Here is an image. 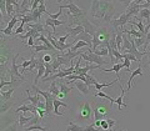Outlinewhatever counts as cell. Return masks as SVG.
I'll list each match as a JSON object with an SVG mask.
<instances>
[{
	"label": "cell",
	"instance_id": "obj_30",
	"mask_svg": "<svg viewBox=\"0 0 150 131\" xmlns=\"http://www.w3.org/2000/svg\"><path fill=\"white\" fill-rule=\"evenodd\" d=\"M130 24L133 25V26H135V27H138L140 32H143V34H145V26L143 25V21H138V23H135V21H131V20H130ZM145 35H146V34H145Z\"/></svg>",
	"mask_w": 150,
	"mask_h": 131
},
{
	"label": "cell",
	"instance_id": "obj_4",
	"mask_svg": "<svg viewBox=\"0 0 150 131\" xmlns=\"http://www.w3.org/2000/svg\"><path fill=\"white\" fill-rule=\"evenodd\" d=\"M91 107H90V104L89 102H84L83 106L80 107V110H79V116H78V119L79 120H81V121H86L90 119V116H91Z\"/></svg>",
	"mask_w": 150,
	"mask_h": 131
},
{
	"label": "cell",
	"instance_id": "obj_35",
	"mask_svg": "<svg viewBox=\"0 0 150 131\" xmlns=\"http://www.w3.org/2000/svg\"><path fill=\"white\" fill-rule=\"evenodd\" d=\"M99 45H101V41H100V39L98 37V35H93V50H95V49H98L99 48Z\"/></svg>",
	"mask_w": 150,
	"mask_h": 131
},
{
	"label": "cell",
	"instance_id": "obj_39",
	"mask_svg": "<svg viewBox=\"0 0 150 131\" xmlns=\"http://www.w3.org/2000/svg\"><path fill=\"white\" fill-rule=\"evenodd\" d=\"M124 58H126V59L131 60V61H139L137 56H134L133 54H123V59H124Z\"/></svg>",
	"mask_w": 150,
	"mask_h": 131
},
{
	"label": "cell",
	"instance_id": "obj_22",
	"mask_svg": "<svg viewBox=\"0 0 150 131\" xmlns=\"http://www.w3.org/2000/svg\"><path fill=\"white\" fill-rule=\"evenodd\" d=\"M29 27H31V29H35L40 32V34H49V31L45 29V26L44 25H41L40 23H31V24H29Z\"/></svg>",
	"mask_w": 150,
	"mask_h": 131
},
{
	"label": "cell",
	"instance_id": "obj_31",
	"mask_svg": "<svg viewBox=\"0 0 150 131\" xmlns=\"http://www.w3.org/2000/svg\"><path fill=\"white\" fill-rule=\"evenodd\" d=\"M34 130L45 131L46 129L44 127V126H41V125H31V126H26V127L24 129V131H34Z\"/></svg>",
	"mask_w": 150,
	"mask_h": 131
},
{
	"label": "cell",
	"instance_id": "obj_14",
	"mask_svg": "<svg viewBox=\"0 0 150 131\" xmlns=\"http://www.w3.org/2000/svg\"><path fill=\"white\" fill-rule=\"evenodd\" d=\"M140 10H142V8H140L139 4H137L135 1H134V3H131L129 8H126V13L131 14L133 16H138V15H139V13H140Z\"/></svg>",
	"mask_w": 150,
	"mask_h": 131
},
{
	"label": "cell",
	"instance_id": "obj_52",
	"mask_svg": "<svg viewBox=\"0 0 150 131\" xmlns=\"http://www.w3.org/2000/svg\"><path fill=\"white\" fill-rule=\"evenodd\" d=\"M121 131H126V130H121Z\"/></svg>",
	"mask_w": 150,
	"mask_h": 131
},
{
	"label": "cell",
	"instance_id": "obj_27",
	"mask_svg": "<svg viewBox=\"0 0 150 131\" xmlns=\"http://www.w3.org/2000/svg\"><path fill=\"white\" fill-rule=\"evenodd\" d=\"M67 131H84V126L76 125V124H74L73 121H70V123H69V126H68V129H67Z\"/></svg>",
	"mask_w": 150,
	"mask_h": 131
},
{
	"label": "cell",
	"instance_id": "obj_2",
	"mask_svg": "<svg viewBox=\"0 0 150 131\" xmlns=\"http://www.w3.org/2000/svg\"><path fill=\"white\" fill-rule=\"evenodd\" d=\"M133 16L131 14H129V13H124V14H121V15L118 18V19H115V20H111L110 21V24L114 26V29L116 30V29H123V27H125V25L128 24V23H130V18Z\"/></svg>",
	"mask_w": 150,
	"mask_h": 131
},
{
	"label": "cell",
	"instance_id": "obj_34",
	"mask_svg": "<svg viewBox=\"0 0 150 131\" xmlns=\"http://www.w3.org/2000/svg\"><path fill=\"white\" fill-rule=\"evenodd\" d=\"M104 114H103V112H100L99 110H98L96 109V107H95V109H94V120H95V121H98V120H104Z\"/></svg>",
	"mask_w": 150,
	"mask_h": 131
},
{
	"label": "cell",
	"instance_id": "obj_46",
	"mask_svg": "<svg viewBox=\"0 0 150 131\" xmlns=\"http://www.w3.org/2000/svg\"><path fill=\"white\" fill-rule=\"evenodd\" d=\"M120 1L124 4V6L129 8V6H130V4H131V3H134V1H137V0H120Z\"/></svg>",
	"mask_w": 150,
	"mask_h": 131
},
{
	"label": "cell",
	"instance_id": "obj_32",
	"mask_svg": "<svg viewBox=\"0 0 150 131\" xmlns=\"http://www.w3.org/2000/svg\"><path fill=\"white\" fill-rule=\"evenodd\" d=\"M33 18H34V23H39L40 21V18H41V13L39 11V9H36V10H33V11H29Z\"/></svg>",
	"mask_w": 150,
	"mask_h": 131
},
{
	"label": "cell",
	"instance_id": "obj_41",
	"mask_svg": "<svg viewBox=\"0 0 150 131\" xmlns=\"http://www.w3.org/2000/svg\"><path fill=\"white\" fill-rule=\"evenodd\" d=\"M100 127L103 129V130H105V131H108L110 127H109V124H108V121H106V119H104V120H101V126Z\"/></svg>",
	"mask_w": 150,
	"mask_h": 131
},
{
	"label": "cell",
	"instance_id": "obj_28",
	"mask_svg": "<svg viewBox=\"0 0 150 131\" xmlns=\"http://www.w3.org/2000/svg\"><path fill=\"white\" fill-rule=\"evenodd\" d=\"M145 41H146V35L143 36V37H135V39H134V43H135V45H137V48H138V49H140L142 46L144 48Z\"/></svg>",
	"mask_w": 150,
	"mask_h": 131
},
{
	"label": "cell",
	"instance_id": "obj_33",
	"mask_svg": "<svg viewBox=\"0 0 150 131\" xmlns=\"http://www.w3.org/2000/svg\"><path fill=\"white\" fill-rule=\"evenodd\" d=\"M85 76H86V81H85V82L88 84V86H93V85H95V84L98 82V81H96V79L94 77L93 75H89V74H86Z\"/></svg>",
	"mask_w": 150,
	"mask_h": 131
},
{
	"label": "cell",
	"instance_id": "obj_40",
	"mask_svg": "<svg viewBox=\"0 0 150 131\" xmlns=\"http://www.w3.org/2000/svg\"><path fill=\"white\" fill-rule=\"evenodd\" d=\"M38 9H39V11H40L41 14H48V15L50 14L48 10H46V6H45V4H40V5H39V8H38Z\"/></svg>",
	"mask_w": 150,
	"mask_h": 131
},
{
	"label": "cell",
	"instance_id": "obj_15",
	"mask_svg": "<svg viewBox=\"0 0 150 131\" xmlns=\"http://www.w3.org/2000/svg\"><path fill=\"white\" fill-rule=\"evenodd\" d=\"M95 69H100V66L96 65V64L95 65H88V66H85V68H80L78 71H74V74L75 75H84V76H85L90 70H95Z\"/></svg>",
	"mask_w": 150,
	"mask_h": 131
},
{
	"label": "cell",
	"instance_id": "obj_1",
	"mask_svg": "<svg viewBox=\"0 0 150 131\" xmlns=\"http://www.w3.org/2000/svg\"><path fill=\"white\" fill-rule=\"evenodd\" d=\"M81 58H83V60H86V61H90L93 64H96V65H99V66L108 64L106 60L103 59V56L96 55L95 53H93V50H90V49H88L86 53H83L81 54Z\"/></svg>",
	"mask_w": 150,
	"mask_h": 131
},
{
	"label": "cell",
	"instance_id": "obj_5",
	"mask_svg": "<svg viewBox=\"0 0 150 131\" xmlns=\"http://www.w3.org/2000/svg\"><path fill=\"white\" fill-rule=\"evenodd\" d=\"M20 20V18H19V15L16 14V15H13V18L9 20V24L8 26L5 27V29H1L0 31H1V34L4 35H6V36H10L13 34V29H14V26H15L18 24V21Z\"/></svg>",
	"mask_w": 150,
	"mask_h": 131
},
{
	"label": "cell",
	"instance_id": "obj_19",
	"mask_svg": "<svg viewBox=\"0 0 150 131\" xmlns=\"http://www.w3.org/2000/svg\"><path fill=\"white\" fill-rule=\"evenodd\" d=\"M26 94H28V97L25 99V101H30L33 105H35L38 106V104H39V101H40V94H35V95H30V91L29 90H26Z\"/></svg>",
	"mask_w": 150,
	"mask_h": 131
},
{
	"label": "cell",
	"instance_id": "obj_51",
	"mask_svg": "<svg viewBox=\"0 0 150 131\" xmlns=\"http://www.w3.org/2000/svg\"><path fill=\"white\" fill-rule=\"evenodd\" d=\"M148 49H149V50H150V44H149V46H148ZM146 51H148V50H146Z\"/></svg>",
	"mask_w": 150,
	"mask_h": 131
},
{
	"label": "cell",
	"instance_id": "obj_29",
	"mask_svg": "<svg viewBox=\"0 0 150 131\" xmlns=\"http://www.w3.org/2000/svg\"><path fill=\"white\" fill-rule=\"evenodd\" d=\"M33 49L35 50V53H39V51H50L51 54H54L53 51H51V49L49 48V46H46V45H35Z\"/></svg>",
	"mask_w": 150,
	"mask_h": 131
},
{
	"label": "cell",
	"instance_id": "obj_20",
	"mask_svg": "<svg viewBox=\"0 0 150 131\" xmlns=\"http://www.w3.org/2000/svg\"><path fill=\"white\" fill-rule=\"evenodd\" d=\"M49 92H51L54 96L58 97L59 96V94H60V86H59V82L54 80V81H51L50 84V86H49Z\"/></svg>",
	"mask_w": 150,
	"mask_h": 131
},
{
	"label": "cell",
	"instance_id": "obj_9",
	"mask_svg": "<svg viewBox=\"0 0 150 131\" xmlns=\"http://www.w3.org/2000/svg\"><path fill=\"white\" fill-rule=\"evenodd\" d=\"M79 40L85 41V43H88L89 45H93V37H91L90 34H88L86 31H83L81 34H79V35L74 39V43H73V44H75V43H76V41H79Z\"/></svg>",
	"mask_w": 150,
	"mask_h": 131
},
{
	"label": "cell",
	"instance_id": "obj_50",
	"mask_svg": "<svg viewBox=\"0 0 150 131\" xmlns=\"http://www.w3.org/2000/svg\"><path fill=\"white\" fill-rule=\"evenodd\" d=\"M62 1H64V0H56V3H58V4H60Z\"/></svg>",
	"mask_w": 150,
	"mask_h": 131
},
{
	"label": "cell",
	"instance_id": "obj_53",
	"mask_svg": "<svg viewBox=\"0 0 150 131\" xmlns=\"http://www.w3.org/2000/svg\"><path fill=\"white\" fill-rule=\"evenodd\" d=\"M35 131H40V130H35Z\"/></svg>",
	"mask_w": 150,
	"mask_h": 131
},
{
	"label": "cell",
	"instance_id": "obj_42",
	"mask_svg": "<svg viewBox=\"0 0 150 131\" xmlns=\"http://www.w3.org/2000/svg\"><path fill=\"white\" fill-rule=\"evenodd\" d=\"M23 32H24V25H21V24H20V26H19L18 29L14 31V34H15V35H21Z\"/></svg>",
	"mask_w": 150,
	"mask_h": 131
},
{
	"label": "cell",
	"instance_id": "obj_7",
	"mask_svg": "<svg viewBox=\"0 0 150 131\" xmlns=\"http://www.w3.org/2000/svg\"><path fill=\"white\" fill-rule=\"evenodd\" d=\"M81 26H84V30H85L88 34H90L91 36L95 35V32L99 30V27H100V26H98V25H95V24H93L91 21H89L88 19H85V20L83 21V25H81Z\"/></svg>",
	"mask_w": 150,
	"mask_h": 131
},
{
	"label": "cell",
	"instance_id": "obj_18",
	"mask_svg": "<svg viewBox=\"0 0 150 131\" xmlns=\"http://www.w3.org/2000/svg\"><path fill=\"white\" fill-rule=\"evenodd\" d=\"M60 106H64V107H67V109H69V106L65 104V102L60 101L58 97H55V100H54V112H55L56 116H64V114H62V112L59 111V107Z\"/></svg>",
	"mask_w": 150,
	"mask_h": 131
},
{
	"label": "cell",
	"instance_id": "obj_3",
	"mask_svg": "<svg viewBox=\"0 0 150 131\" xmlns=\"http://www.w3.org/2000/svg\"><path fill=\"white\" fill-rule=\"evenodd\" d=\"M95 35H98V37L100 39L101 45H109V40H110V36H111V32L109 29H106L104 26H100L99 30L95 32Z\"/></svg>",
	"mask_w": 150,
	"mask_h": 131
},
{
	"label": "cell",
	"instance_id": "obj_45",
	"mask_svg": "<svg viewBox=\"0 0 150 131\" xmlns=\"http://www.w3.org/2000/svg\"><path fill=\"white\" fill-rule=\"evenodd\" d=\"M149 44H150V31L146 34V41H145V45H144V51H146L148 50V46H149Z\"/></svg>",
	"mask_w": 150,
	"mask_h": 131
},
{
	"label": "cell",
	"instance_id": "obj_24",
	"mask_svg": "<svg viewBox=\"0 0 150 131\" xmlns=\"http://www.w3.org/2000/svg\"><path fill=\"white\" fill-rule=\"evenodd\" d=\"M33 116H34V115H33ZM33 116H25V115H20V116H19V125H20V127L25 129V125L30 123V120L33 119Z\"/></svg>",
	"mask_w": 150,
	"mask_h": 131
},
{
	"label": "cell",
	"instance_id": "obj_36",
	"mask_svg": "<svg viewBox=\"0 0 150 131\" xmlns=\"http://www.w3.org/2000/svg\"><path fill=\"white\" fill-rule=\"evenodd\" d=\"M84 131H105V130H103L101 127H96L94 124H90L88 126H84Z\"/></svg>",
	"mask_w": 150,
	"mask_h": 131
},
{
	"label": "cell",
	"instance_id": "obj_21",
	"mask_svg": "<svg viewBox=\"0 0 150 131\" xmlns=\"http://www.w3.org/2000/svg\"><path fill=\"white\" fill-rule=\"evenodd\" d=\"M120 90H121L120 96H119L118 99L115 100V102H116V104H118V110H119V111H121V110L124 109V107H126V105H125L124 102H123V100H124V95H125V90L123 89V86H121V85H120Z\"/></svg>",
	"mask_w": 150,
	"mask_h": 131
},
{
	"label": "cell",
	"instance_id": "obj_49",
	"mask_svg": "<svg viewBox=\"0 0 150 131\" xmlns=\"http://www.w3.org/2000/svg\"><path fill=\"white\" fill-rule=\"evenodd\" d=\"M106 121H108V124H109V127H110V129H111V127H114L115 124H116V121H115V120H112V119H106Z\"/></svg>",
	"mask_w": 150,
	"mask_h": 131
},
{
	"label": "cell",
	"instance_id": "obj_6",
	"mask_svg": "<svg viewBox=\"0 0 150 131\" xmlns=\"http://www.w3.org/2000/svg\"><path fill=\"white\" fill-rule=\"evenodd\" d=\"M64 8H67V9H69V11H68V16H70V15H84V14H86L84 10H81L79 6H76L74 3H71L70 1L69 4H67Z\"/></svg>",
	"mask_w": 150,
	"mask_h": 131
},
{
	"label": "cell",
	"instance_id": "obj_43",
	"mask_svg": "<svg viewBox=\"0 0 150 131\" xmlns=\"http://www.w3.org/2000/svg\"><path fill=\"white\" fill-rule=\"evenodd\" d=\"M130 64H131V60H129V59H126V58H124V68L126 69V71H129V66H130Z\"/></svg>",
	"mask_w": 150,
	"mask_h": 131
},
{
	"label": "cell",
	"instance_id": "obj_38",
	"mask_svg": "<svg viewBox=\"0 0 150 131\" xmlns=\"http://www.w3.org/2000/svg\"><path fill=\"white\" fill-rule=\"evenodd\" d=\"M63 9H64V6H60L59 11L56 13V14H49V18H50V19H55V20H58V18H59V16H62V11H63Z\"/></svg>",
	"mask_w": 150,
	"mask_h": 131
},
{
	"label": "cell",
	"instance_id": "obj_26",
	"mask_svg": "<svg viewBox=\"0 0 150 131\" xmlns=\"http://www.w3.org/2000/svg\"><path fill=\"white\" fill-rule=\"evenodd\" d=\"M85 46H90V45H89L88 43H85V41L79 40V41H76L75 44H73V46H71V49H70V50H73V51H78L79 49L85 48Z\"/></svg>",
	"mask_w": 150,
	"mask_h": 131
},
{
	"label": "cell",
	"instance_id": "obj_25",
	"mask_svg": "<svg viewBox=\"0 0 150 131\" xmlns=\"http://www.w3.org/2000/svg\"><path fill=\"white\" fill-rule=\"evenodd\" d=\"M14 90H15V89H14V87H11L9 91L0 90V95H1V100H3V101H6V100L10 99V97L13 96V92H14Z\"/></svg>",
	"mask_w": 150,
	"mask_h": 131
},
{
	"label": "cell",
	"instance_id": "obj_8",
	"mask_svg": "<svg viewBox=\"0 0 150 131\" xmlns=\"http://www.w3.org/2000/svg\"><path fill=\"white\" fill-rule=\"evenodd\" d=\"M71 82H74V86L76 87L81 94H84V95H88V94H89V86H88V84L85 81L76 80V81H71Z\"/></svg>",
	"mask_w": 150,
	"mask_h": 131
},
{
	"label": "cell",
	"instance_id": "obj_13",
	"mask_svg": "<svg viewBox=\"0 0 150 131\" xmlns=\"http://www.w3.org/2000/svg\"><path fill=\"white\" fill-rule=\"evenodd\" d=\"M20 111H23V112H28V111H30V112H33V115H34V114H38V109H36V106H35V105H33V104H30V105H21V106H19L15 112L18 114V112H20Z\"/></svg>",
	"mask_w": 150,
	"mask_h": 131
},
{
	"label": "cell",
	"instance_id": "obj_11",
	"mask_svg": "<svg viewBox=\"0 0 150 131\" xmlns=\"http://www.w3.org/2000/svg\"><path fill=\"white\" fill-rule=\"evenodd\" d=\"M143 75H144V74H143V68H142V65H140V66H138L133 73H131L129 80H128V89H126V90H128V91L130 90V87H131V81H133L134 77H137V76H143Z\"/></svg>",
	"mask_w": 150,
	"mask_h": 131
},
{
	"label": "cell",
	"instance_id": "obj_37",
	"mask_svg": "<svg viewBox=\"0 0 150 131\" xmlns=\"http://www.w3.org/2000/svg\"><path fill=\"white\" fill-rule=\"evenodd\" d=\"M95 96H99V97H104V99H106V100H109V101H110V104H112V102H115V100H114V99H111L110 96H108L106 94L101 92V91H98V94H96Z\"/></svg>",
	"mask_w": 150,
	"mask_h": 131
},
{
	"label": "cell",
	"instance_id": "obj_16",
	"mask_svg": "<svg viewBox=\"0 0 150 131\" xmlns=\"http://www.w3.org/2000/svg\"><path fill=\"white\" fill-rule=\"evenodd\" d=\"M59 86H60V94H59V99H64V97H67V95L68 94H70L71 92V90H73V87L71 86H67L65 84H63V82H59Z\"/></svg>",
	"mask_w": 150,
	"mask_h": 131
},
{
	"label": "cell",
	"instance_id": "obj_23",
	"mask_svg": "<svg viewBox=\"0 0 150 131\" xmlns=\"http://www.w3.org/2000/svg\"><path fill=\"white\" fill-rule=\"evenodd\" d=\"M114 13H115V9H114V5H110V8L108 9V11H106V14H105V16H104V20L105 23H110L111 20H112V15H114Z\"/></svg>",
	"mask_w": 150,
	"mask_h": 131
},
{
	"label": "cell",
	"instance_id": "obj_47",
	"mask_svg": "<svg viewBox=\"0 0 150 131\" xmlns=\"http://www.w3.org/2000/svg\"><path fill=\"white\" fill-rule=\"evenodd\" d=\"M1 102H3V107H1V112H3V114H4V112H5L8 109H9V107H10V104H5V101H3L1 100Z\"/></svg>",
	"mask_w": 150,
	"mask_h": 131
},
{
	"label": "cell",
	"instance_id": "obj_17",
	"mask_svg": "<svg viewBox=\"0 0 150 131\" xmlns=\"http://www.w3.org/2000/svg\"><path fill=\"white\" fill-rule=\"evenodd\" d=\"M65 24V21H62V20H55V19H50L48 18L45 20V26H51L53 27V30H54V34H55V29H56V26H60V25H64Z\"/></svg>",
	"mask_w": 150,
	"mask_h": 131
},
{
	"label": "cell",
	"instance_id": "obj_12",
	"mask_svg": "<svg viewBox=\"0 0 150 131\" xmlns=\"http://www.w3.org/2000/svg\"><path fill=\"white\" fill-rule=\"evenodd\" d=\"M121 68H124V65L118 63V64L112 65V68H110V69H100V70L101 71H105V73H112L114 71L116 74V79H119L120 80V70H121Z\"/></svg>",
	"mask_w": 150,
	"mask_h": 131
},
{
	"label": "cell",
	"instance_id": "obj_10",
	"mask_svg": "<svg viewBox=\"0 0 150 131\" xmlns=\"http://www.w3.org/2000/svg\"><path fill=\"white\" fill-rule=\"evenodd\" d=\"M67 30H68V34H70V36H71L73 39H75V37H76L79 34H81L83 31H85V30H84V26H81V25H78L75 27L67 26Z\"/></svg>",
	"mask_w": 150,
	"mask_h": 131
},
{
	"label": "cell",
	"instance_id": "obj_44",
	"mask_svg": "<svg viewBox=\"0 0 150 131\" xmlns=\"http://www.w3.org/2000/svg\"><path fill=\"white\" fill-rule=\"evenodd\" d=\"M34 39L35 37L34 36H30L29 39H28V46H29V48H34L35 46V43H34Z\"/></svg>",
	"mask_w": 150,
	"mask_h": 131
},
{
	"label": "cell",
	"instance_id": "obj_48",
	"mask_svg": "<svg viewBox=\"0 0 150 131\" xmlns=\"http://www.w3.org/2000/svg\"><path fill=\"white\" fill-rule=\"evenodd\" d=\"M51 59H53V55H49V54H46L43 56V60H44V63H50L51 61Z\"/></svg>",
	"mask_w": 150,
	"mask_h": 131
}]
</instances>
